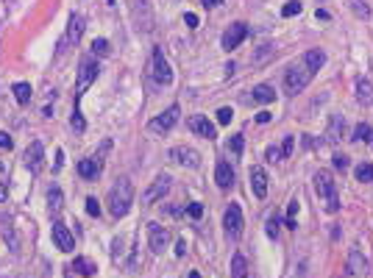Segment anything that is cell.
Returning a JSON list of instances; mask_svg holds the SVG:
<instances>
[{"instance_id":"6da1fadb","label":"cell","mask_w":373,"mask_h":278,"mask_svg":"<svg viewBox=\"0 0 373 278\" xmlns=\"http://www.w3.org/2000/svg\"><path fill=\"white\" fill-rule=\"evenodd\" d=\"M131 201H134V186L128 178H117L112 192H109V211H112V217H126L128 209H131Z\"/></svg>"},{"instance_id":"7a4b0ae2","label":"cell","mask_w":373,"mask_h":278,"mask_svg":"<svg viewBox=\"0 0 373 278\" xmlns=\"http://www.w3.org/2000/svg\"><path fill=\"white\" fill-rule=\"evenodd\" d=\"M315 192H317V198L323 201V209L329 211V214H337V211H340L337 184H334V178H332L329 170H320V173L315 175Z\"/></svg>"},{"instance_id":"3957f363","label":"cell","mask_w":373,"mask_h":278,"mask_svg":"<svg viewBox=\"0 0 373 278\" xmlns=\"http://www.w3.org/2000/svg\"><path fill=\"white\" fill-rule=\"evenodd\" d=\"M312 70L306 67L304 61H298V64H290L284 73V89H287V95H298V92H304L306 84L312 81Z\"/></svg>"},{"instance_id":"277c9868","label":"cell","mask_w":373,"mask_h":278,"mask_svg":"<svg viewBox=\"0 0 373 278\" xmlns=\"http://www.w3.org/2000/svg\"><path fill=\"white\" fill-rule=\"evenodd\" d=\"M98 61L95 58H81V64H78V78H75V106L73 109H78L81 103V97H84V92H87L92 84H95V78H98Z\"/></svg>"},{"instance_id":"5b68a950","label":"cell","mask_w":373,"mask_h":278,"mask_svg":"<svg viewBox=\"0 0 373 278\" xmlns=\"http://www.w3.org/2000/svg\"><path fill=\"white\" fill-rule=\"evenodd\" d=\"M131 19L139 31H150L153 28V17H150V0H126Z\"/></svg>"},{"instance_id":"8992f818","label":"cell","mask_w":373,"mask_h":278,"mask_svg":"<svg viewBox=\"0 0 373 278\" xmlns=\"http://www.w3.org/2000/svg\"><path fill=\"white\" fill-rule=\"evenodd\" d=\"M150 78L156 81L159 87L173 84V70H170V64L165 61V53L159 48H153V56H150Z\"/></svg>"},{"instance_id":"52a82bcc","label":"cell","mask_w":373,"mask_h":278,"mask_svg":"<svg viewBox=\"0 0 373 278\" xmlns=\"http://www.w3.org/2000/svg\"><path fill=\"white\" fill-rule=\"evenodd\" d=\"M178 114H181V109H178V106H170L167 111L156 114L150 123H148V131H150V134H167V131L178 123Z\"/></svg>"},{"instance_id":"ba28073f","label":"cell","mask_w":373,"mask_h":278,"mask_svg":"<svg viewBox=\"0 0 373 278\" xmlns=\"http://www.w3.org/2000/svg\"><path fill=\"white\" fill-rule=\"evenodd\" d=\"M167 242H170V231L159 222H148V245L153 253H165L167 250Z\"/></svg>"},{"instance_id":"9c48e42d","label":"cell","mask_w":373,"mask_h":278,"mask_svg":"<svg viewBox=\"0 0 373 278\" xmlns=\"http://www.w3.org/2000/svg\"><path fill=\"white\" fill-rule=\"evenodd\" d=\"M84 17L81 14H73L67 22V34H64V39L59 42V53H64V48H70V45H78V39L84 37Z\"/></svg>"},{"instance_id":"30bf717a","label":"cell","mask_w":373,"mask_h":278,"mask_svg":"<svg viewBox=\"0 0 373 278\" xmlns=\"http://www.w3.org/2000/svg\"><path fill=\"white\" fill-rule=\"evenodd\" d=\"M170 184H173V181H170V175H156V178H153V184H150V186L145 189V195H142V203H145V206H150V203L162 201L167 192H170Z\"/></svg>"},{"instance_id":"8fae6325","label":"cell","mask_w":373,"mask_h":278,"mask_svg":"<svg viewBox=\"0 0 373 278\" xmlns=\"http://www.w3.org/2000/svg\"><path fill=\"white\" fill-rule=\"evenodd\" d=\"M25 167L31 170V175L42 173V167H45V145L39 139H34L28 145V150H25Z\"/></svg>"},{"instance_id":"7c38bea8","label":"cell","mask_w":373,"mask_h":278,"mask_svg":"<svg viewBox=\"0 0 373 278\" xmlns=\"http://www.w3.org/2000/svg\"><path fill=\"white\" fill-rule=\"evenodd\" d=\"M242 225H245V222H242V209H240L237 203H231L226 209V214H223V228H226L228 237L237 240V237L242 234Z\"/></svg>"},{"instance_id":"4fadbf2b","label":"cell","mask_w":373,"mask_h":278,"mask_svg":"<svg viewBox=\"0 0 373 278\" xmlns=\"http://www.w3.org/2000/svg\"><path fill=\"white\" fill-rule=\"evenodd\" d=\"M245 39H248V25L245 22H234L231 28H226V34H223V39H220V45H223V50H234V48H240Z\"/></svg>"},{"instance_id":"5bb4252c","label":"cell","mask_w":373,"mask_h":278,"mask_svg":"<svg viewBox=\"0 0 373 278\" xmlns=\"http://www.w3.org/2000/svg\"><path fill=\"white\" fill-rule=\"evenodd\" d=\"M50 234H53V242H56V248L64 250V253H70V250L75 248V237L70 234V228L64 225V222H53V228H50Z\"/></svg>"},{"instance_id":"9a60e30c","label":"cell","mask_w":373,"mask_h":278,"mask_svg":"<svg viewBox=\"0 0 373 278\" xmlns=\"http://www.w3.org/2000/svg\"><path fill=\"white\" fill-rule=\"evenodd\" d=\"M170 159L176 164H184V167H198V164H201V153H198L195 148H186V145L173 148V150H170Z\"/></svg>"},{"instance_id":"2e32d148","label":"cell","mask_w":373,"mask_h":278,"mask_svg":"<svg viewBox=\"0 0 373 278\" xmlns=\"http://www.w3.org/2000/svg\"><path fill=\"white\" fill-rule=\"evenodd\" d=\"M100 173H103V159H100V156H89V159L78 162V175L81 178L92 181V178H98Z\"/></svg>"},{"instance_id":"e0dca14e","label":"cell","mask_w":373,"mask_h":278,"mask_svg":"<svg viewBox=\"0 0 373 278\" xmlns=\"http://www.w3.org/2000/svg\"><path fill=\"white\" fill-rule=\"evenodd\" d=\"M186 125H189V131H192V134H201V136H206V139H215V136H217V128L209 123L204 114L189 117V123H186Z\"/></svg>"},{"instance_id":"ac0fdd59","label":"cell","mask_w":373,"mask_h":278,"mask_svg":"<svg viewBox=\"0 0 373 278\" xmlns=\"http://www.w3.org/2000/svg\"><path fill=\"white\" fill-rule=\"evenodd\" d=\"M251 192H254L259 201L267 198V173L262 167H254V170H251Z\"/></svg>"},{"instance_id":"d6986e66","label":"cell","mask_w":373,"mask_h":278,"mask_svg":"<svg viewBox=\"0 0 373 278\" xmlns=\"http://www.w3.org/2000/svg\"><path fill=\"white\" fill-rule=\"evenodd\" d=\"M215 184L220 189H228L231 184H234V170H231V164L228 162H217L215 167Z\"/></svg>"},{"instance_id":"ffe728a7","label":"cell","mask_w":373,"mask_h":278,"mask_svg":"<svg viewBox=\"0 0 373 278\" xmlns=\"http://www.w3.org/2000/svg\"><path fill=\"white\" fill-rule=\"evenodd\" d=\"M368 261H365V256L359 253V250L354 248V250H348V273L351 276H368Z\"/></svg>"},{"instance_id":"44dd1931","label":"cell","mask_w":373,"mask_h":278,"mask_svg":"<svg viewBox=\"0 0 373 278\" xmlns=\"http://www.w3.org/2000/svg\"><path fill=\"white\" fill-rule=\"evenodd\" d=\"M343 134H345V120L343 117H329V128H326V139L332 145H337L340 139H343Z\"/></svg>"},{"instance_id":"7402d4cb","label":"cell","mask_w":373,"mask_h":278,"mask_svg":"<svg viewBox=\"0 0 373 278\" xmlns=\"http://www.w3.org/2000/svg\"><path fill=\"white\" fill-rule=\"evenodd\" d=\"M301 61H304L306 67L312 70V73H317V70L326 64V53H323V50H317V48H312V50H306V53H304V58H301Z\"/></svg>"},{"instance_id":"603a6c76","label":"cell","mask_w":373,"mask_h":278,"mask_svg":"<svg viewBox=\"0 0 373 278\" xmlns=\"http://www.w3.org/2000/svg\"><path fill=\"white\" fill-rule=\"evenodd\" d=\"M356 97H359V103H365V106L373 103V84L365 75L356 78Z\"/></svg>"},{"instance_id":"cb8c5ba5","label":"cell","mask_w":373,"mask_h":278,"mask_svg":"<svg viewBox=\"0 0 373 278\" xmlns=\"http://www.w3.org/2000/svg\"><path fill=\"white\" fill-rule=\"evenodd\" d=\"M251 95H254V103H273L276 100V89L273 87H267V84H259V87H254V92H251Z\"/></svg>"},{"instance_id":"d4e9b609","label":"cell","mask_w":373,"mask_h":278,"mask_svg":"<svg viewBox=\"0 0 373 278\" xmlns=\"http://www.w3.org/2000/svg\"><path fill=\"white\" fill-rule=\"evenodd\" d=\"M48 209H50V214H59L64 209V195H61L59 186H50L48 189Z\"/></svg>"},{"instance_id":"484cf974","label":"cell","mask_w":373,"mask_h":278,"mask_svg":"<svg viewBox=\"0 0 373 278\" xmlns=\"http://www.w3.org/2000/svg\"><path fill=\"white\" fill-rule=\"evenodd\" d=\"M11 92H14V97H17V103H20V106H28L31 97H34V92H31V84H25V81H17V84L11 87Z\"/></svg>"},{"instance_id":"4316f807","label":"cell","mask_w":373,"mask_h":278,"mask_svg":"<svg viewBox=\"0 0 373 278\" xmlns=\"http://www.w3.org/2000/svg\"><path fill=\"white\" fill-rule=\"evenodd\" d=\"M231 278H248V261L242 253L231 256Z\"/></svg>"},{"instance_id":"83f0119b","label":"cell","mask_w":373,"mask_h":278,"mask_svg":"<svg viewBox=\"0 0 373 278\" xmlns=\"http://www.w3.org/2000/svg\"><path fill=\"white\" fill-rule=\"evenodd\" d=\"M73 270H75L78 276H84V278H89V276H95V273H98V267H95V261L84 259V256H78V259L73 261Z\"/></svg>"},{"instance_id":"f1b7e54d","label":"cell","mask_w":373,"mask_h":278,"mask_svg":"<svg viewBox=\"0 0 373 278\" xmlns=\"http://www.w3.org/2000/svg\"><path fill=\"white\" fill-rule=\"evenodd\" d=\"M354 142H373V128L368 123H356L354 125Z\"/></svg>"},{"instance_id":"f546056e","label":"cell","mask_w":373,"mask_h":278,"mask_svg":"<svg viewBox=\"0 0 373 278\" xmlns=\"http://www.w3.org/2000/svg\"><path fill=\"white\" fill-rule=\"evenodd\" d=\"M354 175H356V181L359 184H368V181H373V164H368V162H362L356 170H354Z\"/></svg>"},{"instance_id":"4dcf8cb0","label":"cell","mask_w":373,"mask_h":278,"mask_svg":"<svg viewBox=\"0 0 373 278\" xmlns=\"http://www.w3.org/2000/svg\"><path fill=\"white\" fill-rule=\"evenodd\" d=\"M70 125H73V131H75V134H84V131H87V123H84L81 109H73V120H70Z\"/></svg>"},{"instance_id":"1f68e13d","label":"cell","mask_w":373,"mask_h":278,"mask_svg":"<svg viewBox=\"0 0 373 278\" xmlns=\"http://www.w3.org/2000/svg\"><path fill=\"white\" fill-rule=\"evenodd\" d=\"M348 3H351V11L359 19H365L368 14H371V9H368V3H365V0H348Z\"/></svg>"},{"instance_id":"d6a6232c","label":"cell","mask_w":373,"mask_h":278,"mask_svg":"<svg viewBox=\"0 0 373 278\" xmlns=\"http://www.w3.org/2000/svg\"><path fill=\"white\" fill-rule=\"evenodd\" d=\"M92 53H95V56H109V53H112V45H109L106 39H95V42H92Z\"/></svg>"},{"instance_id":"836d02e7","label":"cell","mask_w":373,"mask_h":278,"mask_svg":"<svg viewBox=\"0 0 373 278\" xmlns=\"http://www.w3.org/2000/svg\"><path fill=\"white\" fill-rule=\"evenodd\" d=\"M298 206H301V203H298V201H290V206H287V228H295V217H298Z\"/></svg>"},{"instance_id":"e575fe53","label":"cell","mask_w":373,"mask_h":278,"mask_svg":"<svg viewBox=\"0 0 373 278\" xmlns=\"http://www.w3.org/2000/svg\"><path fill=\"white\" fill-rule=\"evenodd\" d=\"M301 9H304V6H301L298 0H290V3H284L281 14H284V17H295V14H301Z\"/></svg>"},{"instance_id":"d590c367","label":"cell","mask_w":373,"mask_h":278,"mask_svg":"<svg viewBox=\"0 0 373 278\" xmlns=\"http://www.w3.org/2000/svg\"><path fill=\"white\" fill-rule=\"evenodd\" d=\"M228 150H231L234 156L242 153V134H234L231 139H228Z\"/></svg>"},{"instance_id":"8d00e7d4","label":"cell","mask_w":373,"mask_h":278,"mask_svg":"<svg viewBox=\"0 0 373 278\" xmlns=\"http://www.w3.org/2000/svg\"><path fill=\"white\" fill-rule=\"evenodd\" d=\"M293 150H295V136H284V142H281V159L293 156Z\"/></svg>"},{"instance_id":"74e56055","label":"cell","mask_w":373,"mask_h":278,"mask_svg":"<svg viewBox=\"0 0 373 278\" xmlns=\"http://www.w3.org/2000/svg\"><path fill=\"white\" fill-rule=\"evenodd\" d=\"M332 162H334V170H343V173L351 167V162H348V156H345V153H337Z\"/></svg>"},{"instance_id":"f35d334b","label":"cell","mask_w":373,"mask_h":278,"mask_svg":"<svg viewBox=\"0 0 373 278\" xmlns=\"http://www.w3.org/2000/svg\"><path fill=\"white\" fill-rule=\"evenodd\" d=\"M231 117H234V111H231V109H220V111H217V123H220V125H228V123H231Z\"/></svg>"},{"instance_id":"ab89813d","label":"cell","mask_w":373,"mask_h":278,"mask_svg":"<svg viewBox=\"0 0 373 278\" xmlns=\"http://www.w3.org/2000/svg\"><path fill=\"white\" fill-rule=\"evenodd\" d=\"M265 156H267V162H281V148H267L265 150Z\"/></svg>"},{"instance_id":"60d3db41","label":"cell","mask_w":373,"mask_h":278,"mask_svg":"<svg viewBox=\"0 0 373 278\" xmlns=\"http://www.w3.org/2000/svg\"><path fill=\"white\" fill-rule=\"evenodd\" d=\"M87 214H92V217H98L100 214V206H98L95 198H87Z\"/></svg>"},{"instance_id":"b9f144b4","label":"cell","mask_w":373,"mask_h":278,"mask_svg":"<svg viewBox=\"0 0 373 278\" xmlns=\"http://www.w3.org/2000/svg\"><path fill=\"white\" fill-rule=\"evenodd\" d=\"M186 214H189V217H201V214H204V206H201V203H189V206H186Z\"/></svg>"},{"instance_id":"7bdbcfd3","label":"cell","mask_w":373,"mask_h":278,"mask_svg":"<svg viewBox=\"0 0 373 278\" xmlns=\"http://www.w3.org/2000/svg\"><path fill=\"white\" fill-rule=\"evenodd\" d=\"M279 234V217H270L267 220V237H276Z\"/></svg>"},{"instance_id":"ee69618b","label":"cell","mask_w":373,"mask_h":278,"mask_svg":"<svg viewBox=\"0 0 373 278\" xmlns=\"http://www.w3.org/2000/svg\"><path fill=\"white\" fill-rule=\"evenodd\" d=\"M11 145H14L11 142V136L6 134V131H0V148H3V150H11Z\"/></svg>"},{"instance_id":"f6af8a7d","label":"cell","mask_w":373,"mask_h":278,"mask_svg":"<svg viewBox=\"0 0 373 278\" xmlns=\"http://www.w3.org/2000/svg\"><path fill=\"white\" fill-rule=\"evenodd\" d=\"M184 22L189 25V28H195V25H198V14H192V11H189V14H184Z\"/></svg>"},{"instance_id":"bcb514c9","label":"cell","mask_w":373,"mask_h":278,"mask_svg":"<svg viewBox=\"0 0 373 278\" xmlns=\"http://www.w3.org/2000/svg\"><path fill=\"white\" fill-rule=\"evenodd\" d=\"M270 117H273L270 111H259V114H256V123H262V125H265V123H270Z\"/></svg>"},{"instance_id":"7dc6e473","label":"cell","mask_w":373,"mask_h":278,"mask_svg":"<svg viewBox=\"0 0 373 278\" xmlns=\"http://www.w3.org/2000/svg\"><path fill=\"white\" fill-rule=\"evenodd\" d=\"M184 253H186V242H184V240H178V242H176V256H184Z\"/></svg>"},{"instance_id":"c3c4849f","label":"cell","mask_w":373,"mask_h":278,"mask_svg":"<svg viewBox=\"0 0 373 278\" xmlns=\"http://www.w3.org/2000/svg\"><path fill=\"white\" fill-rule=\"evenodd\" d=\"M9 201V189H6V184L0 181V203H6Z\"/></svg>"},{"instance_id":"681fc988","label":"cell","mask_w":373,"mask_h":278,"mask_svg":"<svg viewBox=\"0 0 373 278\" xmlns=\"http://www.w3.org/2000/svg\"><path fill=\"white\" fill-rule=\"evenodd\" d=\"M61 159H64V150H59V153H56V164H53V170H56V173L61 170Z\"/></svg>"},{"instance_id":"f907efd6","label":"cell","mask_w":373,"mask_h":278,"mask_svg":"<svg viewBox=\"0 0 373 278\" xmlns=\"http://www.w3.org/2000/svg\"><path fill=\"white\" fill-rule=\"evenodd\" d=\"M201 3H204L206 9H215V6H220V3H223V0H201Z\"/></svg>"},{"instance_id":"816d5d0a","label":"cell","mask_w":373,"mask_h":278,"mask_svg":"<svg viewBox=\"0 0 373 278\" xmlns=\"http://www.w3.org/2000/svg\"><path fill=\"white\" fill-rule=\"evenodd\" d=\"M189 278H201V276H198V273H189Z\"/></svg>"},{"instance_id":"f5cc1de1","label":"cell","mask_w":373,"mask_h":278,"mask_svg":"<svg viewBox=\"0 0 373 278\" xmlns=\"http://www.w3.org/2000/svg\"><path fill=\"white\" fill-rule=\"evenodd\" d=\"M0 170H3V164H0Z\"/></svg>"}]
</instances>
